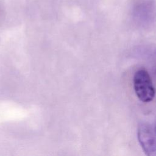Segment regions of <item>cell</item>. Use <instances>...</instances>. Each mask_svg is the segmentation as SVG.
<instances>
[{"label": "cell", "mask_w": 156, "mask_h": 156, "mask_svg": "<svg viewBox=\"0 0 156 156\" xmlns=\"http://www.w3.org/2000/svg\"><path fill=\"white\" fill-rule=\"evenodd\" d=\"M155 132H156V128H155Z\"/></svg>", "instance_id": "3957f363"}, {"label": "cell", "mask_w": 156, "mask_h": 156, "mask_svg": "<svg viewBox=\"0 0 156 156\" xmlns=\"http://www.w3.org/2000/svg\"><path fill=\"white\" fill-rule=\"evenodd\" d=\"M133 87L138 98L143 102H149L153 100L155 91L152 79L148 72L140 69L133 76Z\"/></svg>", "instance_id": "6da1fadb"}, {"label": "cell", "mask_w": 156, "mask_h": 156, "mask_svg": "<svg viewBox=\"0 0 156 156\" xmlns=\"http://www.w3.org/2000/svg\"><path fill=\"white\" fill-rule=\"evenodd\" d=\"M138 139L145 154L156 156V132L147 123H140L138 127Z\"/></svg>", "instance_id": "7a4b0ae2"}]
</instances>
